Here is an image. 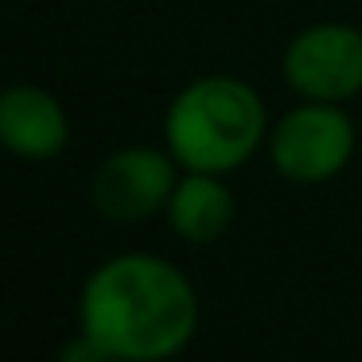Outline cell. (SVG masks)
I'll use <instances>...</instances> for the list:
<instances>
[{
  "mask_svg": "<svg viewBox=\"0 0 362 362\" xmlns=\"http://www.w3.org/2000/svg\"><path fill=\"white\" fill-rule=\"evenodd\" d=\"M78 331L117 362H168L199 331V292L160 253H117L82 281Z\"/></svg>",
  "mask_w": 362,
  "mask_h": 362,
  "instance_id": "cell-1",
  "label": "cell"
},
{
  "mask_svg": "<svg viewBox=\"0 0 362 362\" xmlns=\"http://www.w3.org/2000/svg\"><path fill=\"white\" fill-rule=\"evenodd\" d=\"M269 105L242 74H199L164 110V148L183 172L234 175L269 141Z\"/></svg>",
  "mask_w": 362,
  "mask_h": 362,
  "instance_id": "cell-2",
  "label": "cell"
},
{
  "mask_svg": "<svg viewBox=\"0 0 362 362\" xmlns=\"http://www.w3.org/2000/svg\"><path fill=\"white\" fill-rule=\"evenodd\" d=\"M358 148V125L346 105L296 102L273 117L265 156L281 180L296 187H320L343 175Z\"/></svg>",
  "mask_w": 362,
  "mask_h": 362,
  "instance_id": "cell-3",
  "label": "cell"
},
{
  "mask_svg": "<svg viewBox=\"0 0 362 362\" xmlns=\"http://www.w3.org/2000/svg\"><path fill=\"white\" fill-rule=\"evenodd\" d=\"M281 78L296 102H354L362 94V28L346 20L300 28L281 51Z\"/></svg>",
  "mask_w": 362,
  "mask_h": 362,
  "instance_id": "cell-4",
  "label": "cell"
},
{
  "mask_svg": "<svg viewBox=\"0 0 362 362\" xmlns=\"http://www.w3.org/2000/svg\"><path fill=\"white\" fill-rule=\"evenodd\" d=\"M183 168L164 144H125L110 152L90 175V203L105 222L136 226L164 214Z\"/></svg>",
  "mask_w": 362,
  "mask_h": 362,
  "instance_id": "cell-5",
  "label": "cell"
},
{
  "mask_svg": "<svg viewBox=\"0 0 362 362\" xmlns=\"http://www.w3.org/2000/svg\"><path fill=\"white\" fill-rule=\"evenodd\" d=\"M71 144V113L35 82H12L0 90V148L16 160H55Z\"/></svg>",
  "mask_w": 362,
  "mask_h": 362,
  "instance_id": "cell-6",
  "label": "cell"
},
{
  "mask_svg": "<svg viewBox=\"0 0 362 362\" xmlns=\"http://www.w3.org/2000/svg\"><path fill=\"white\" fill-rule=\"evenodd\" d=\"M238 199L230 191L226 175L211 172H180L172 199L164 206V218L172 234L187 245H214L234 226Z\"/></svg>",
  "mask_w": 362,
  "mask_h": 362,
  "instance_id": "cell-7",
  "label": "cell"
},
{
  "mask_svg": "<svg viewBox=\"0 0 362 362\" xmlns=\"http://www.w3.org/2000/svg\"><path fill=\"white\" fill-rule=\"evenodd\" d=\"M59 362H110V354H105L90 335H82V331H78L71 343H63V351H59Z\"/></svg>",
  "mask_w": 362,
  "mask_h": 362,
  "instance_id": "cell-8",
  "label": "cell"
},
{
  "mask_svg": "<svg viewBox=\"0 0 362 362\" xmlns=\"http://www.w3.org/2000/svg\"><path fill=\"white\" fill-rule=\"evenodd\" d=\"M110 362H117V358H110Z\"/></svg>",
  "mask_w": 362,
  "mask_h": 362,
  "instance_id": "cell-9",
  "label": "cell"
}]
</instances>
